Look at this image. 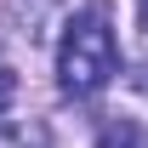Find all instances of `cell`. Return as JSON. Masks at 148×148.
I'll return each instance as SVG.
<instances>
[{
    "instance_id": "obj_1",
    "label": "cell",
    "mask_w": 148,
    "mask_h": 148,
    "mask_svg": "<svg viewBox=\"0 0 148 148\" xmlns=\"http://www.w3.org/2000/svg\"><path fill=\"white\" fill-rule=\"evenodd\" d=\"M120 74V51H114V29L103 17V0H91L86 12H74L57 46V86L69 97H97Z\"/></svg>"
},
{
    "instance_id": "obj_2",
    "label": "cell",
    "mask_w": 148,
    "mask_h": 148,
    "mask_svg": "<svg viewBox=\"0 0 148 148\" xmlns=\"http://www.w3.org/2000/svg\"><path fill=\"white\" fill-rule=\"evenodd\" d=\"M97 148H148V131L137 120H108L97 131Z\"/></svg>"
},
{
    "instance_id": "obj_3",
    "label": "cell",
    "mask_w": 148,
    "mask_h": 148,
    "mask_svg": "<svg viewBox=\"0 0 148 148\" xmlns=\"http://www.w3.org/2000/svg\"><path fill=\"white\" fill-rule=\"evenodd\" d=\"M0 148H46V125H0Z\"/></svg>"
},
{
    "instance_id": "obj_4",
    "label": "cell",
    "mask_w": 148,
    "mask_h": 148,
    "mask_svg": "<svg viewBox=\"0 0 148 148\" xmlns=\"http://www.w3.org/2000/svg\"><path fill=\"white\" fill-rule=\"evenodd\" d=\"M12 97H17V74H12V69H0V108H6Z\"/></svg>"
},
{
    "instance_id": "obj_5",
    "label": "cell",
    "mask_w": 148,
    "mask_h": 148,
    "mask_svg": "<svg viewBox=\"0 0 148 148\" xmlns=\"http://www.w3.org/2000/svg\"><path fill=\"white\" fill-rule=\"evenodd\" d=\"M131 86H137V91L148 97V57H143V63H137V69H131Z\"/></svg>"
},
{
    "instance_id": "obj_6",
    "label": "cell",
    "mask_w": 148,
    "mask_h": 148,
    "mask_svg": "<svg viewBox=\"0 0 148 148\" xmlns=\"http://www.w3.org/2000/svg\"><path fill=\"white\" fill-rule=\"evenodd\" d=\"M137 23H143V29H148V0H137Z\"/></svg>"
}]
</instances>
